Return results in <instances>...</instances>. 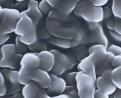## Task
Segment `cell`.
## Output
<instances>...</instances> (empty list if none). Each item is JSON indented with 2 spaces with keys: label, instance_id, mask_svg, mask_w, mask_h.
<instances>
[{
  "label": "cell",
  "instance_id": "1",
  "mask_svg": "<svg viewBox=\"0 0 121 98\" xmlns=\"http://www.w3.org/2000/svg\"><path fill=\"white\" fill-rule=\"evenodd\" d=\"M46 24L51 36L69 40L73 39L80 27L71 15H63L54 9L48 14Z\"/></svg>",
  "mask_w": 121,
  "mask_h": 98
},
{
  "label": "cell",
  "instance_id": "2",
  "mask_svg": "<svg viewBox=\"0 0 121 98\" xmlns=\"http://www.w3.org/2000/svg\"><path fill=\"white\" fill-rule=\"evenodd\" d=\"M73 13L76 16L83 18L88 23H100L103 20V7L94 6L89 0L79 3Z\"/></svg>",
  "mask_w": 121,
  "mask_h": 98
},
{
  "label": "cell",
  "instance_id": "3",
  "mask_svg": "<svg viewBox=\"0 0 121 98\" xmlns=\"http://www.w3.org/2000/svg\"><path fill=\"white\" fill-rule=\"evenodd\" d=\"M21 13L15 9L3 8L0 7V34L15 32Z\"/></svg>",
  "mask_w": 121,
  "mask_h": 98
},
{
  "label": "cell",
  "instance_id": "4",
  "mask_svg": "<svg viewBox=\"0 0 121 98\" xmlns=\"http://www.w3.org/2000/svg\"><path fill=\"white\" fill-rule=\"evenodd\" d=\"M0 67L2 68L16 70L20 65L23 54L17 53L15 44H5L0 49Z\"/></svg>",
  "mask_w": 121,
  "mask_h": 98
},
{
  "label": "cell",
  "instance_id": "5",
  "mask_svg": "<svg viewBox=\"0 0 121 98\" xmlns=\"http://www.w3.org/2000/svg\"><path fill=\"white\" fill-rule=\"evenodd\" d=\"M96 80L92 76L78 71L76 76V85L80 98H94Z\"/></svg>",
  "mask_w": 121,
  "mask_h": 98
},
{
  "label": "cell",
  "instance_id": "6",
  "mask_svg": "<svg viewBox=\"0 0 121 98\" xmlns=\"http://www.w3.org/2000/svg\"><path fill=\"white\" fill-rule=\"evenodd\" d=\"M24 66L26 70L27 78L29 82H34L44 89H47L50 84L51 78L50 73L39 68L32 69Z\"/></svg>",
  "mask_w": 121,
  "mask_h": 98
},
{
  "label": "cell",
  "instance_id": "7",
  "mask_svg": "<svg viewBox=\"0 0 121 98\" xmlns=\"http://www.w3.org/2000/svg\"><path fill=\"white\" fill-rule=\"evenodd\" d=\"M1 72L4 77L7 86L6 95H13L22 90L24 86L19 81L18 71L4 68Z\"/></svg>",
  "mask_w": 121,
  "mask_h": 98
},
{
  "label": "cell",
  "instance_id": "8",
  "mask_svg": "<svg viewBox=\"0 0 121 98\" xmlns=\"http://www.w3.org/2000/svg\"><path fill=\"white\" fill-rule=\"evenodd\" d=\"M14 32L17 36L24 37L37 33L36 26L25 11L21 13V18Z\"/></svg>",
  "mask_w": 121,
  "mask_h": 98
},
{
  "label": "cell",
  "instance_id": "9",
  "mask_svg": "<svg viewBox=\"0 0 121 98\" xmlns=\"http://www.w3.org/2000/svg\"><path fill=\"white\" fill-rule=\"evenodd\" d=\"M50 51L54 54L55 58L52 72L57 76L62 75L65 72L68 71L69 59L67 55L56 49H52Z\"/></svg>",
  "mask_w": 121,
  "mask_h": 98
},
{
  "label": "cell",
  "instance_id": "10",
  "mask_svg": "<svg viewBox=\"0 0 121 98\" xmlns=\"http://www.w3.org/2000/svg\"><path fill=\"white\" fill-rule=\"evenodd\" d=\"M22 92L25 98H54L45 89L34 82L24 86Z\"/></svg>",
  "mask_w": 121,
  "mask_h": 98
},
{
  "label": "cell",
  "instance_id": "11",
  "mask_svg": "<svg viewBox=\"0 0 121 98\" xmlns=\"http://www.w3.org/2000/svg\"><path fill=\"white\" fill-rule=\"evenodd\" d=\"M95 53L93 52L80 62L77 68L79 71H82L92 76L96 80L98 77L96 69Z\"/></svg>",
  "mask_w": 121,
  "mask_h": 98
},
{
  "label": "cell",
  "instance_id": "12",
  "mask_svg": "<svg viewBox=\"0 0 121 98\" xmlns=\"http://www.w3.org/2000/svg\"><path fill=\"white\" fill-rule=\"evenodd\" d=\"M51 82L47 89V93L52 96L62 94L65 92L67 83L62 77H59L53 73H50Z\"/></svg>",
  "mask_w": 121,
  "mask_h": 98
},
{
  "label": "cell",
  "instance_id": "13",
  "mask_svg": "<svg viewBox=\"0 0 121 98\" xmlns=\"http://www.w3.org/2000/svg\"><path fill=\"white\" fill-rule=\"evenodd\" d=\"M38 56L40 60L39 68L47 72L52 71L55 60L53 53L46 50L38 53Z\"/></svg>",
  "mask_w": 121,
  "mask_h": 98
},
{
  "label": "cell",
  "instance_id": "14",
  "mask_svg": "<svg viewBox=\"0 0 121 98\" xmlns=\"http://www.w3.org/2000/svg\"><path fill=\"white\" fill-rule=\"evenodd\" d=\"M39 3L36 0H28L27 9L24 11L36 26L41 21L43 17V13L39 7Z\"/></svg>",
  "mask_w": 121,
  "mask_h": 98
},
{
  "label": "cell",
  "instance_id": "15",
  "mask_svg": "<svg viewBox=\"0 0 121 98\" xmlns=\"http://www.w3.org/2000/svg\"><path fill=\"white\" fill-rule=\"evenodd\" d=\"M40 60L38 53H26L23 55L20 62V66H24L32 69L39 68Z\"/></svg>",
  "mask_w": 121,
  "mask_h": 98
},
{
  "label": "cell",
  "instance_id": "16",
  "mask_svg": "<svg viewBox=\"0 0 121 98\" xmlns=\"http://www.w3.org/2000/svg\"><path fill=\"white\" fill-rule=\"evenodd\" d=\"M96 83L98 89L103 91L109 96L112 95L117 88L112 80L106 79L102 76L97 77Z\"/></svg>",
  "mask_w": 121,
  "mask_h": 98
},
{
  "label": "cell",
  "instance_id": "17",
  "mask_svg": "<svg viewBox=\"0 0 121 98\" xmlns=\"http://www.w3.org/2000/svg\"><path fill=\"white\" fill-rule=\"evenodd\" d=\"M90 43L103 45L108 48V40L100 24L96 29L92 31L90 36Z\"/></svg>",
  "mask_w": 121,
  "mask_h": 98
},
{
  "label": "cell",
  "instance_id": "18",
  "mask_svg": "<svg viewBox=\"0 0 121 98\" xmlns=\"http://www.w3.org/2000/svg\"><path fill=\"white\" fill-rule=\"evenodd\" d=\"M48 40L51 44L59 48L67 49L74 48L80 44L79 42L73 39H65L51 36Z\"/></svg>",
  "mask_w": 121,
  "mask_h": 98
},
{
  "label": "cell",
  "instance_id": "19",
  "mask_svg": "<svg viewBox=\"0 0 121 98\" xmlns=\"http://www.w3.org/2000/svg\"><path fill=\"white\" fill-rule=\"evenodd\" d=\"M89 54L93 52L95 53V61L96 63L105 59V55L107 52V48L104 45L96 44L92 45L88 50Z\"/></svg>",
  "mask_w": 121,
  "mask_h": 98
},
{
  "label": "cell",
  "instance_id": "20",
  "mask_svg": "<svg viewBox=\"0 0 121 98\" xmlns=\"http://www.w3.org/2000/svg\"><path fill=\"white\" fill-rule=\"evenodd\" d=\"M36 31L39 40L48 39L51 36V35L47 29L46 22L44 23L40 22L36 25Z\"/></svg>",
  "mask_w": 121,
  "mask_h": 98
},
{
  "label": "cell",
  "instance_id": "21",
  "mask_svg": "<svg viewBox=\"0 0 121 98\" xmlns=\"http://www.w3.org/2000/svg\"><path fill=\"white\" fill-rule=\"evenodd\" d=\"M73 39L82 45H86L90 43V36H88L84 29L80 27L76 31Z\"/></svg>",
  "mask_w": 121,
  "mask_h": 98
},
{
  "label": "cell",
  "instance_id": "22",
  "mask_svg": "<svg viewBox=\"0 0 121 98\" xmlns=\"http://www.w3.org/2000/svg\"><path fill=\"white\" fill-rule=\"evenodd\" d=\"M28 49L33 52L39 53L47 50V45L44 40H38L35 43L28 46Z\"/></svg>",
  "mask_w": 121,
  "mask_h": 98
},
{
  "label": "cell",
  "instance_id": "23",
  "mask_svg": "<svg viewBox=\"0 0 121 98\" xmlns=\"http://www.w3.org/2000/svg\"><path fill=\"white\" fill-rule=\"evenodd\" d=\"M112 81L117 88L121 89V67L113 69Z\"/></svg>",
  "mask_w": 121,
  "mask_h": 98
},
{
  "label": "cell",
  "instance_id": "24",
  "mask_svg": "<svg viewBox=\"0 0 121 98\" xmlns=\"http://www.w3.org/2000/svg\"><path fill=\"white\" fill-rule=\"evenodd\" d=\"M78 71L70 72L67 71L62 74V77L65 80L67 85H75L76 83V75Z\"/></svg>",
  "mask_w": 121,
  "mask_h": 98
},
{
  "label": "cell",
  "instance_id": "25",
  "mask_svg": "<svg viewBox=\"0 0 121 98\" xmlns=\"http://www.w3.org/2000/svg\"><path fill=\"white\" fill-rule=\"evenodd\" d=\"M80 45L78 46L73 48V49L74 55L78 61L80 62L82 59L85 57L87 56L86 49H84V47L82 46H79Z\"/></svg>",
  "mask_w": 121,
  "mask_h": 98
},
{
  "label": "cell",
  "instance_id": "26",
  "mask_svg": "<svg viewBox=\"0 0 121 98\" xmlns=\"http://www.w3.org/2000/svg\"><path fill=\"white\" fill-rule=\"evenodd\" d=\"M112 69L109 63L104 60L96 64V72L97 76H101L104 71L108 69Z\"/></svg>",
  "mask_w": 121,
  "mask_h": 98
},
{
  "label": "cell",
  "instance_id": "27",
  "mask_svg": "<svg viewBox=\"0 0 121 98\" xmlns=\"http://www.w3.org/2000/svg\"><path fill=\"white\" fill-rule=\"evenodd\" d=\"M15 45L17 52L22 54L26 52L28 49V46L20 40V37L19 36H16Z\"/></svg>",
  "mask_w": 121,
  "mask_h": 98
},
{
  "label": "cell",
  "instance_id": "28",
  "mask_svg": "<svg viewBox=\"0 0 121 98\" xmlns=\"http://www.w3.org/2000/svg\"><path fill=\"white\" fill-rule=\"evenodd\" d=\"M111 8L114 17L121 19V0H113Z\"/></svg>",
  "mask_w": 121,
  "mask_h": 98
},
{
  "label": "cell",
  "instance_id": "29",
  "mask_svg": "<svg viewBox=\"0 0 121 98\" xmlns=\"http://www.w3.org/2000/svg\"><path fill=\"white\" fill-rule=\"evenodd\" d=\"M64 93L70 98H80L76 85H67Z\"/></svg>",
  "mask_w": 121,
  "mask_h": 98
},
{
  "label": "cell",
  "instance_id": "30",
  "mask_svg": "<svg viewBox=\"0 0 121 98\" xmlns=\"http://www.w3.org/2000/svg\"><path fill=\"white\" fill-rule=\"evenodd\" d=\"M39 7L43 14H48L53 10L52 8L46 0H42L39 3Z\"/></svg>",
  "mask_w": 121,
  "mask_h": 98
},
{
  "label": "cell",
  "instance_id": "31",
  "mask_svg": "<svg viewBox=\"0 0 121 98\" xmlns=\"http://www.w3.org/2000/svg\"><path fill=\"white\" fill-rule=\"evenodd\" d=\"M7 86L4 77L1 71L0 73V97L6 95Z\"/></svg>",
  "mask_w": 121,
  "mask_h": 98
},
{
  "label": "cell",
  "instance_id": "32",
  "mask_svg": "<svg viewBox=\"0 0 121 98\" xmlns=\"http://www.w3.org/2000/svg\"><path fill=\"white\" fill-rule=\"evenodd\" d=\"M28 0L25 1L17 2L15 4L14 9L19 11L20 13L27 10L28 6Z\"/></svg>",
  "mask_w": 121,
  "mask_h": 98
},
{
  "label": "cell",
  "instance_id": "33",
  "mask_svg": "<svg viewBox=\"0 0 121 98\" xmlns=\"http://www.w3.org/2000/svg\"><path fill=\"white\" fill-rule=\"evenodd\" d=\"M103 9V20L106 21L113 16L112 8L109 7H104Z\"/></svg>",
  "mask_w": 121,
  "mask_h": 98
},
{
  "label": "cell",
  "instance_id": "34",
  "mask_svg": "<svg viewBox=\"0 0 121 98\" xmlns=\"http://www.w3.org/2000/svg\"><path fill=\"white\" fill-rule=\"evenodd\" d=\"M67 55L69 59V66L68 71L73 68L75 66L78 64V60H77L74 55Z\"/></svg>",
  "mask_w": 121,
  "mask_h": 98
},
{
  "label": "cell",
  "instance_id": "35",
  "mask_svg": "<svg viewBox=\"0 0 121 98\" xmlns=\"http://www.w3.org/2000/svg\"><path fill=\"white\" fill-rule=\"evenodd\" d=\"M0 4L2 8L14 9L15 4L12 0H0Z\"/></svg>",
  "mask_w": 121,
  "mask_h": 98
},
{
  "label": "cell",
  "instance_id": "36",
  "mask_svg": "<svg viewBox=\"0 0 121 98\" xmlns=\"http://www.w3.org/2000/svg\"><path fill=\"white\" fill-rule=\"evenodd\" d=\"M107 51L112 52L116 55L121 54V47L117 45H112L108 47Z\"/></svg>",
  "mask_w": 121,
  "mask_h": 98
},
{
  "label": "cell",
  "instance_id": "37",
  "mask_svg": "<svg viewBox=\"0 0 121 98\" xmlns=\"http://www.w3.org/2000/svg\"><path fill=\"white\" fill-rule=\"evenodd\" d=\"M105 25L109 30H115V18H111L105 21Z\"/></svg>",
  "mask_w": 121,
  "mask_h": 98
},
{
  "label": "cell",
  "instance_id": "38",
  "mask_svg": "<svg viewBox=\"0 0 121 98\" xmlns=\"http://www.w3.org/2000/svg\"><path fill=\"white\" fill-rule=\"evenodd\" d=\"M110 96L99 89H97L95 93L94 98H110Z\"/></svg>",
  "mask_w": 121,
  "mask_h": 98
},
{
  "label": "cell",
  "instance_id": "39",
  "mask_svg": "<svg viewBox=\"0 0 121 98\" xmlns=\"http://www.w3.org/2000/svg\"><path fill=\"white\" fill-rule=\"evenodd\" d=\"M89 1L96 6L102 7L108 3L109 0H89Z\"/></svg>",
  "mask_w": 121,
  "mask_h": 98
},
{
  "label": "cell",
  "instance_id": "40",
  "mask_svg": "<svg viewBox=\"0 0 121 98\" xmlns=\"http://www.w3.org/2000/svg\"><path fill=\"white\" fill-rule=\"evenodd\" d=\"M113 67H121V54L116 55L114 59L111 63Z\"/></svg>",
  "mask_w": 121,
  "mask_h": 98
},
{
  "label": "cell",
  "instance_id": "41",
  "mask_svg": "<svg viewBox=\"0 0 121 98\" xmlns=\"http://www.w3.org/2000/svg\"><path fill=\"white\" fill-rule=\"evenodd\" d=\"M110 36L116 41L121 42V34L115 30H109Z\"/></svg>",
  "mask_w": 121,
  "mask_h": 98
},
{
  "label": "cell",
  "instance_id": "42",
  "mask_svg": "<svg viewBox=\"0 0 121 98\" xmlns=\"http://www.w3.org/2000/svg\"><path fill=\"white\" fill-rule=\"evenodd\" d=\"M116 55L112 52L107 51L105 55V59L107 62L109 63H111L112 62Z\"/></svg>",
  "mask_w": 121,
  "mask_h": 98
},
{
  "label": "cell",
  "instance_id": "43",
  "mask_svg": "<svg viewBox=\"0 0 121 98\" xmlns=\"http://www.w3.org/2000/svg\"><path fill=\"white\" fill-rule=\"evenodd\" d=\"M112 69H108L104 71L101 76L106 79L112 80Z\"/></svg>",
  "mask_w": 121,
  "mask_h": 98
},
{
  "label": "cell",
  "instance_id": "44",
  "mask_svg": "<svg viewBox=\"0 0 121 98\" xmlns=\"http://www.w3.org/2000/svg\"><path fill=\"white\" fill-rule=\"evenodd\" d=\"M10 36L9 34H0V45H3L9 40Z\"/></svg>",
  "mask_w": 121,
  "mask_h": 98
},
{
  "label": "cell",
  "instance_id": "45",
  "mask_svg": "<svg viewBox=\"0 0 121 98\" xmlns=\"http://www.w3.org/2000/svg\"><path fill=\"white\" fill-rule=\"evenodd\" d=\"M115 30L121 34V19L115 18Z\"/></svg>",
  "mask_w": 121,
  "mask_h": 98
},
{
  "label": "cell",
  "instance_id": "46",
  "mask_svg": "<svg viewBox=\"0 0 121 98\" xmlns=\"http://www.w3.org/2000/svg\"><path fill=\"white\" fill-rule=\"evenodd\" d=\"M46 0L50 4V5L52 8L53 9L55 10L63 0Z\"/></svg>",
  "mask_w": 121,
  "mask_h": 98
},
{
  "label": "cell",
  "instance_id": "47",
  "mask_svg": "<svg viewBox=\"0 0 121 98\" xmlns=\"http://www.w3.org/2000/svg\"><path fill=\"white\" fill-rule=\"evenodd\" d=\"M100 23H93V22H88V26L89 29L92 31L96 29L100 25Z\"/></svg>",
  "mask_w": 121,
  "mask_h": 98
},
{
  "label": "cell",
  "instance_id": "48",
  "mask_svg": "<svg viewBox=\"0 0 121 98\" xmlns=\"http://www.w3.org/2000/svg\"><path fill=\"white\" fill-rule=\"evenodd\" d=\"M112 97L113 98H121V89L117 88Z\"/></svg>",
  "mask_w": 121,
  "mask_h": 98
},
{
  "label": "cell",
  "instance_id": "49",
  "mask_svg": "<svg viewBox=\"0 0 121 98\" xmlns=\"http://www.w3.org/2000/svg\"><path fill=\"white\" fill-rule=\"evenodd\" d=\"M54 98H70L69 95L65 94V93L56 95V96H54Z\"/></svg>",
  "mask_w": 121,
  "mask_h": 98
},
{
  "label": "cell",
  "instance_id": "50",
  "mask_svg": "<svg viewBox=\"0 0 121 98\" xmlns=\"http://www.w3.org/2000/svg\"><path fill=\"white\" fill-rule=\"evenodd\" d=\"M13 95L14 98H25L24 97L22 92H21V91L18 92L13 94Z\"/></svg>",
  "mask_w": 121,
  "mask_h": 98
},
{
  "label": "cell",
  "instance_id": "51",
  "mask_svg": "<svg viewBox=\"0 0 121 98\" xmlns=\"http://www.w3.org/2000/svg\"><path fill=\"white\" fill-rule=\"evenodd\" d=\"M0 98H14L13 95H5L3 96L0 97Z\"/></svg>",
  "mask_w": 121,
  "mask_h": 98
},
{
  "label": "cell",
  "instance_id": "52",
  "mask_svg": "<svg viewBox=\"0 0 121 98\" xmlns=\"http://www.w3.org/2000/svg\"><path fill=\"white\" fill-rule=\"evenodd\" d=\"M17 2H21V1H25V0H15Z\"/></svg>",
  "mask_w": 121,
  "mask_h": 98
},
{
  "label": "cell",
  "instance_id": "53",
  "mask_svg": "<svg viewBox=\"0 0 121 98\" xmlns=\"http://www.w3.org/2000/svg\"><path fill=\"white\" fill-rule=\"evenodd\" d=\"M110 98H113L112 96H110Z\"/></svg>",
  "mask_w": 121,
  "mask_h": 98
},
{
  "label": "cell",
  "instance_id": "54",
  "mask_svg": "<svg viewBox=\"0 0 121 98\" xmlns=\"http://www.w3.org/2000/svg\"></svg>",
  "mask_w": 121,
  "mask_h": 98
}]
</instances>
